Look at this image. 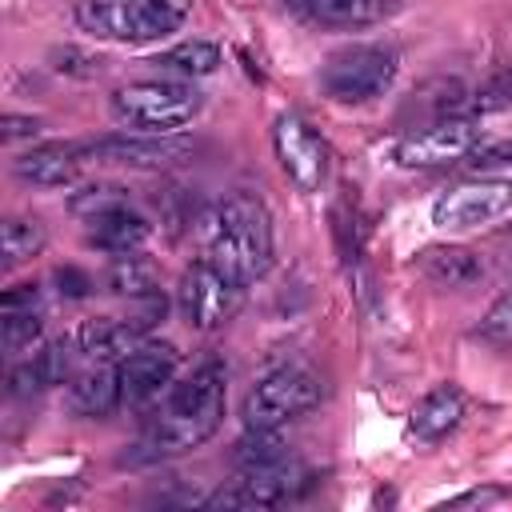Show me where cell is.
I'll use <instances>...</instances> for the list:
<instances>
[{
	"label": "cell",
	"mask_w": 512,
	"mask_h": 512,
	"mask_svg": "<svg viewBox=\"0 0 512 512\" xmlns=\"http://www.w3.org/2000/svg\"><path fill=\"white\" fill-rule=\"evenodd\" d=\"M116 368H120L124 404H152L176 380V372H180V348L168 344V340H144Z\"/></svg>",
	"instance_id": "obj_13"
},
{
	"label": "cell",
	"mask_w": 512,
	"mask_h": 512,
	"mask_svg": "<svg viewBox=\"0 0 512 512\" xmlns=\"http://www.w3.org/2000/svg\"><path fill=\"white\" fill-rule=\"evenodd\" d=\"M464 392L456 384H440L432 388L416 408H412V420H408V436L420 440V444H436L444 440L448 432H456V424L464 420Z\"/></svg>",
	"instance_id": "obj_17"
},
{
	"label": "cell",
	"mask_w": 512,
	"mask_h": 512,
	"mask_svg": "<svg viewBox=\"0 0 512 512\" xmlns=\"http://www.w3.org/2000/svg\"><path fill=\"white\" fill-rule=\"evenodd\" d=\"M44 240H48V232H44L40 220L8 216L4 228H0V256H4L0 264H4V272L16 268V264H24V260H32V256L44 248Z\"/></svg>",
	"instance_id": "obj_22"
},
{
	"label": "cell",
	"mask_w": 512,
	"mask_h": 512,
	"mask_svg": "<svg viewBox=\"0 0 512 512\" xmlns=\"http://www.w3.org/2000/svg\"><path fill=\"white\" fill-rule=\"evenodd\" d=\"M508 212H512V180L508 176H476V180H464V184L440 192V200L432 204V224L444 232H468V228H484Z\"/></svg>",
	"instance_id": "obj_8"
},
{
	"label": "cell",
	"mask_w": 512,
	"mask_h": 512,
	"mask_svg": "<svg viewBox=\"0 0 512 512\" xmlns=\"http://www.w3.org/2000/svg\"><path fill=\"white\" fill-rule=\"evenodd\" d=\"M120 404H124V388L116 364H92L68 380V408L76 416H108Z\"/></svg>",
	"instance_id": "obj_16"
},
{
	"label": "cell",
	"mask_w": 512,
	"mask_h": 512,
	"mask_svg": "<svg viewBox=\"0 0 512 512\" xmlns=\"http://www.w3.org/2000/svg\"><path fill=\"white\" fill-rule=\"evenodd\" d=\"M320 396H324V384L312 368L280 364L248 388V396L240 404V420H244V428H284L288 420L312 412L320 404Z\"/></svg>",
	"instance_id": "obj_5"
},
{
	"label": "cell",
	"mask_w": 512,
	"mask_h": 512,
	"mask_svg": "<svg viewBox=\"0 0 512 512\" xmlns=\"http://www.w3.org/2000/svg\"><path fill=\"white\" fill-rule=\"evenodd\" d=\"M108 108H112V120L128 132L172 136L176 128L200 116L204 96L192 80H132L112 92Z\"/></svg>",
	"instance_id": "obj_3"
},
{
	"label": "cell",
	"mask_w": 512,
	"mask_h": 512,
	"mask_svg": "<svg viewBox=\"0 0 512 512\" xmlns=\"http://www.w3.org/2000/svg\"><path fill=\"white\" fill-rule=\"evenodd\" d=\"M192 0H76V24L96 40L112 44H148L172 36Z\"/></svg>",
	"instance_id": "obj_4"
},
{
	"label": "cell",
	"mask_w": 512,
	"mask_h": 512,
	"mask_svg": "<svg viewBox=\"0 0 512 512\" xmlns=\"http://www.w3.org/2000/svg\"><path fill=\"white\" fill-rule=\"evenodd\" d=\"M32 136H40L36 116H16V112L4 116V140H32Z\"/></svg>",
	"instance_id": "obj_31"
},
{
	"label": "cell",
	"mask_w": 512,
	"mask_h": 512,
	"mask_svg": "<svg viewBox=\"0 0 512 512\" xmlns=\"http://www.w3.org/2000/svg\"><path fill=\"white\" fill-rule=\"evenodd\" d=\"M496 500H508V488H472L464 496H452L448 508H484V504H496Z\"/></svg>",
	"instance_id": "obj_30"
},
{
	"label": "cell",
	"mask_w": 512,
	"mask_h": 512,
	"mask_svg": "<svg viewBox=\"0 0 512 512\" xmlns=\"http://www.w3.org/2000/svg\"><path fill=\"white\" fill-rule=\"evenodd\" d=\"M200 244H204V260H212L216 268H224L232 280L252 284L272 268V216L264 208V200L236 192L216 200L204 216H200Z\"/></svg>",
	"instance_id": "obj_2"
},
{
	"label": "cell",
	"mask_w": 512,
	"mask_h": 512,
	"mask_svg": "<svg viewBox=\"0 0 512 512\" xmlns=\"http://www.w3.org/2000/svg\"><path fill=\"white\" fill-rule=\"evenodd\" d=\"M476 336L492 348H512V296H500L484 312V320L476 324Z\"/></svg>",
	"instance_id": "obj_27"
},
{
	"label": "cell",
	"mask_w": 512,
	"mask_h": 512,
	"mask_svg": "<svg viewBox=\"0 0 512 512\" xmlns=\"http://www.w3.org/2000/svg\"><path fill=\"white\" fill-rule=\"evenodd\" d=\"M284 8L316 28H368L380 24L396 0H284Z\"/></svg>",
	"instance_id": "obj_15"
},
{
	"label": "cell",
	"mask_w": 512,
	"mask_h": 512,
	"mask_svg": "<svg viewBox=\"0 0 512 512\" xmlns=\"http://www.w3.org/2000/svg\"><path fill=\"white\" fill-rule=\"evenodd\" d=\"M128 204V192L120 184H88L80 192H72V212L84 216V220H96L112 208H124Z\"/></svg>",
	"instance_id": "obj_26"
},
{
	"label": "cell",
	"mask_w": 512,
	"mask_h": 512,
	"mask_svg": "<svg viewBox=\"0 0 512 512\" xmlns=\"http://www.w3.org/2000/svg\"><path fill=\"white\" fill-rule=\"evenodd\" d=\"M152 64H160L168 72H180V76H212L220 68V48L212 40H184V44L160 52Z\"/></svg>",
	"instance_id": "obj_23"
},
{
	"label": "cell",
	"mask_w": 512,
	"mask_h": 512,
	"mask_svg": "<svg viewBox=\"0 0 512 512\" xmlns=\"http://www.w3.org/2000/svg\"><path fill=\"white\" fill-rule=\"evenodd\" d=\"M468 168H476V172H496V168H512V136H504V140H480L472 152H468V160H464Z\"/></svg>",
	"instance_id": "obj_28"
},
{
	"label": "cell",
	"mask_w": 512,
	"mask_h": 512,
	"mask_svg": "<svg viewBox=\"0 0 512 512\" xmlns=\"http://www.w3.org/2000/svg\"><path fill=\"white\" fill-rule=\"evenodd\" d=\"M484 140V128L476 116H440L436 124L408 132L396 148L392 160L400 168H440V164H456L468 160V152Z\"/></svg>",
	"instance_id": "obj_9"
},
{
	"label": "cell",
	"mask_w": 512,
	"mask_h": 512,
	"mask_svg": "<svg viewBox=\"0 0 512 512\" xmlns=\"http://www.w3.org/2000/svg\"><path fill=\"white\" fill-rule=\"evenodd\" d=\"M80 160H100V164H124V168H172L184 156H192V144L180 136H144V132H124V136H100L72 144Z\"/></svg>",
	"instance_id": "obj_11"
},
{
	"label": "cell",
	"mask_w": 512,
	"mask_h": 512,
	"mask_svg": "<svg viewBox=\"0 0 512 512\" xmlns=\"http://www.w3.org/2000/svg\"><path fill=\"white\" fill-rule=\"evenodd\" d=\"M304 484H308V472L296 460H280L268 468H240V480L208 496V508H276L296 500Z\"/></svg>",
	"instance_id": "obj_12"
},
{
	"label": "cell",
	"mask_w": 512,
	"mask_h": 512,
	"mask_svg": "<svg viewBox=\"0 0 512 512\" xmlns=\"http://www.w3.org/2000/svg\"><path fill=\"white\" fill-rule=\"evenodd\" d=\"M16 180L36 184V188H64L80 172V156L72 144H48V148H28L12 160Z\"/></svg>",
	"instance_id": "obj_19"
},
{
	"label": "cell",
	"mask_w": 512,
	"mask_h": 512,
	"mask_svg": "<svg viewBox=\"0 0 512 512\" xmlns=\"http://www.w3.org/2000/svg\"><path fill=\"white\" fill-rule=\"evenodd\" d=\"M56 284H60V296L68 300H84L92 292V276L80 268H56Z\"/></svg>",
	"instance_id": "obj_29"
},
{
	"label": "cell",
	"mask_w": 512,
	"mask_h": 512,
	"mask_svg": "<svg viewBox=\"0 0 512 512\" xmlns=\"http://www.w3.org/2000/svg\"><path fill=\"white\" fill-rule=\"evenodd\" d=\"M144 340H148V328L136 316H96V320H84L76 328L80 356L92 364H120Z\"/></svg>",
	"instance_id": "obj_14"
},
{
	"label": "cell",
	"mask_w": 512,
	"mask_h": 512,
	"mask_svg": "<svg viewBox=\"0 0 512 512\" xmlns=\"http://www.w3.org/2000/svg\"><path fill=\"white\" fill-rule=\"evenodd\" d=\"M244 288L240 280H232L224 268H216L212 260H196L184 276H180V288H176V304L184 312V320L196 328V332H216L224 328L240 304H244Z\"/></svg>",
	"instance_id": "obj_7"
},
{
	"label": "cell",
	"mask_w": 512,
	"mask_h": 512,
	"mask_svg": "<svg viewBox=\"0 0 512 512\" xmlns=\"http://www.w3.org/2000/svg\"><path fill=\"white\" fill-rule=\"evenodd\" d=\"M232 460H236V468H268V464H280L292 456H288V444L276 436V428H248L244 440L236 444Z\"/></svg>",
	"instance_id": "obj_24"
},
{
	"label": "cell",
	"mask_w": 512,
	"mask_h": 512,
	"mask_svg": "<svg viewBox=\"0 0 512 512\" xmlns=\"http://www.w3.org/2000/svg\"><path fill=\"white\" fill-rule=\"evenodd\" d=\"M0 308H40V284H16L4 292Z\"/></svg>",
	"instance_id": "obj_32"
},
{
	"label": "cell",
	"mask_w": 512,
	"mask_h": 512,
	"mask_svg": "<svg viewBox=\"0 0 512 512\" xmlns=\"http://www.w3.org/2000/svg\"><path fill=\"white\" fill-rule=\"evenodd\" d=\"M392 80H396V52L380 48V44L344 48L320 72V88L336 104H368V100L384 96L392 88Z\"/></svg>",
	"instance_id": "obj_6"
},
{
	"label": "cell",
	"mask_w": 512,
	"mask_h": 512,
	"mask_svg": "<svg viewBox=\"0 0 512 512\" xmlns=\"http://www.w3.org/2000/svg\"><path fill=\"white\" fill-rule=\"evenodd\" d=\"M104 288L116 292V296H128V300H140V296L160 292V284H156V268H152L140 252L112 256V264L104 268Z\"/></svg>",
	"instance_id": "obj_21"
},
{
	"label": "cell",
	"mask_w": 512,
	"mask_h": 512,
	"mask_svg": "<svg viewBox=\"0 0 512 512\" xmlns=\"http://www.w3.org/2000/svg\"><path fill=\"white\" fill-rule=\"evenodd\" d=\"M272 148H276V160H280L284 176L300 192H320V184L328 176V144L320 140V132L304 116H296V112L276 116Z\"/></svg>",
	"instance_id": "obj_10"
},
{
	"label": "cell",
	"mask_w": 512,
	"mask_h": 512,
	"mask_svg": "<svg viewBox=\"0 0 512 512\" xmlns=\"http://www.w3.org/2000/svg\"><path fill=\"white\" fill-rule=\"evenodd\" d=\"M152 236V224L136 212V208H112L96 220H88V244L108 252V256H128V252H140Z\"/></svg>",
	"instance_id": "obj_18"
},
{
	"label": "cell",
	"mask_w": 512,
	"mask_h": 512,
	"mask_svg": "<svg viewBox=\"0 0 512 512\" xmlns=\"http://www.w3.org/2000/svg\"><path fill=\"white\" fill-rule=\"evenodd\" d=\"M416 264L440 288H472L484 276L480 256L468 252V248H460V244H432V248H424L416 256Z\"/></svg>",
	"instance_id": "obj_20"
},
{
	"label": "cell",
	"mask_w": 512,
	"mask_h": 512,
	"mask_svg": "<svg viewBox=\"0 0 512 512\" xmlns=\"http://www.w3.org/2000/svg\"><path fill=\"white\" fill-rule=\"evenodd\" d=\"M228 400V364L220 356L200 360L184 380H172L144 428L148 456H180L216 436Z\"/></svg>",
	"instance_id": "obj_1"
},
{
	"label": "cell",
	"mask_w": 512,
	"mask_h": 512,
	"mask_svg": "<svg viewBox=\"0 0 512 512\" xmlns=\"http://www.w3.org/2000/svg\"><path fill=\"white\" fill-rule=\"evenodd\" d=\"M44 332V308H0V340L16 356L32 348Z\"/></svg>",
	"instance_id": "obj_25"
}]
</instances>
